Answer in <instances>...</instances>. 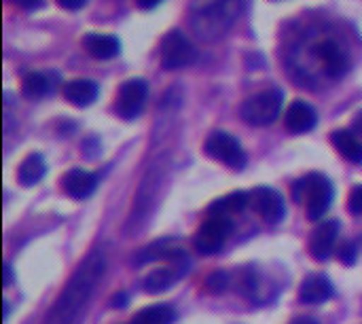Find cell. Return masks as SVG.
Instances as JSON below:
<instances>
[{
	"label": "cell",
	"mask_w": 362,
	"mask_h": 324,
	"mask_svg": "<svg viewBox=\"0 0 362 324\" xmlns=\"http://www.w3.org/2000/svg\"><path fill=\"white\" fill-rule=\"evenodd\" d=\"M106 270V259L102 253H91L83 265L76 270V274L70 278L62 295L57 297L55 306L47 314L45 324H78L83 320V314L87 310V303L104 276Z\"/></svg>",
	"instance_id": "6da1fadb"
},
{
	"label": "cell",
	"mask_w": 362,
	"mask_h": 324,
	"mask_svg": "<svg viewBox=\"0 0 362 324\" xmlns=\"http://www.w3.org/2000/svg\"><path fill=\"white\" fill-rule=\"evenodd\" d=\"M238 0H193V23L199 36L223 32L240 13Z\"/></svg>",
	"instance_id": "7a4b0ae2"
},
{
	"label": "cell",
	"mask_w": 362,
	"mask_h": 324,
	"mask_svg": "<svg viewBox=\"0 0 362 324\" xmlns=\"http://www.w3.org/2000/svg\"><path fill=\"white\" fill-rule=\"evenodd\" d=\"M295 199L305 204L308 216L312 221H320L333 202V185L322 174H308L295 185Z\"/></svg>",
	"instance_id": "3957f363"
},
{
	"label": "cell",
	"mask_w": 362,
	"mask_h": 324,
	"mask_svg": "<svg viewBox=\"0 0 362 324\" xmlns=\"http://www.w3.org/2000/svg\"><path fill=\"white\" fill-rule=\"evenodd\" d=\"M282 102H284V96L280 89H265V91H259V93L250 96L248 100H244L240 112L248 125L263 127L278 119V115L282 110Z\"/></svg>",
	"instance_id": "277c9868"
},
{
	"label": "cell",
	"mask_w": 362,
	"mask_h": 324,
	"mask_svg": "<svg viewBox=\"0 0 362 324\" xmlns=\"http://www.w3.org/2000/svg\"><path fill=\"white\" fill-rule=\"evenodd\" d=\"M195 59H197V49L180 30H172L163 36L161 66L165 70H180L185 66H191Z\"/></svg>",
	"instance_id": "5b68a950"
},
{
	"label": "cell",
	"mask_w": 362,
	"mask_h": 324,
	"mask_svg": "<svg viewBox=\"0 0 362 324\" xmlns=\"http://www.w3.org/2000/svg\"><path fill=\"white\" fill-rule=\"evenodd\" d=\"M233 231V221L227 216H210L195 233L193 246L202 255H216Z\"/></svg>",
	"instance_id": "8992f818"
},
{
	"label": "cell",
	"mask_w": 362,
	"mask_h": 324,
	"mask_svg": "<svg viewBox=\"0 0 362 324\" xmlns=\"http://www.w3.org/2000/svg\"><path fill=\"white\" fill-rule=\"evenodd\" d=\"M206 153L212 159L223 161L233 170H242L246 166V155L240 142L227 132H212L206 140Z\"/></svg>",
	"instance_id": "52a82bcc"
},
{
	"label": "cell",
	"mask_w": 362,
	"mask_h": 324,
	"mask_svg": "<svg viewBox=\"0 0 362 324\" xmlns=\"http://www.w3.org/2000/svg\"><path fill=\"white\" fill-rule=\"evenodd\" d=\"M146 98H148V85H146V81H142V79H129V81H125L119 87L115 108H117L119 117H123V119L129 121V119H136L142 112V108L146 104Z\"/></svg>",
	"instance_id": "ba28073f"
},
{
	"label": "cell",
	"mask_w": 362,
	"mask_h": 324,
	"mask_svg": "<svg viewBox=\"0 0 362 324\" xmlns=\"http://www.w3.org/2000/svg\"><path fill=\"white\" fill-rule=\"evenodd\" d=\"M187 272H189V259H187V255H185V253H180L178 257L170 259V265H165V267H159V270L151 272V274L144 278L142 287H144V291H146V293H151V295H159V293L168 291L170 287H174V284H176L185 274H187Z\"/></svg>",
	"instance_id": "9c48e42d"
},
{
	"label": "cell",
	"mask_w": 362,
	"mask_h": 324,
	"mask_svg": "<svg viewBox=\"0 0 362 324\" xmlns=\"http://www.w3.org/2000/svg\"><path fill=\"white\" fill-rule=\"evenodd\" d=\"M250 204L257 214H261L267 223H280L286 214V204L284 197L269 187H257L250 193Z\"/></svg>",
	"instance_id": "30bf717a"
},
{
	"label": "cell",
	"mask_w": 362,
	"mask_h": 324,
	"mask_svg": "<svg viewBox=\"0 0 362 324\" xmlns=\"http://www.w3.org/2000/svg\"><path fill=\"white\" fill-rule=\"evenodd\" d=\"M316 57L322 62L329 76H341L350 68L348 53L335 40H322L320 45H316Z\"/></svg>",
	"instance_id": "8fae6325"
},
{
	"label": "cell",
	"mask_w": 362,
	"mask_h": 324,
	"mask_svg": "<svg viewBox=\"0 0 362 324\" xmlns=\"http://www.w3.org/2000/svg\"><path fill=\"white\" fill-rule=\"evenodd\" d=\"M339 233V223L337 221H327L322 223L310 238V253L316 261H327L333 255L335 242Z\"/></svg>",
	"instance_id": "7c38bea8"
},
{
	"label": "cell",
	"mask_w": 362,
	"mask_h": 324,
	"mask_svg": "<svg viewBox=\"0 0 362 324\" xmlns=\"http://www.w3.org/2000/svg\"><path fill=\"white\" fill-rule=\"evenodd\" d=\"M316 110L308 104V102H303V100H295L291 106H288V110H286V129L288 132H293V134H305V132H310V129H314L316 127Z\"/></svg>",
	"instance_id": "4fadbf2b"
},
{
	"label": "cell",
	"mask_w": 362,
	"mask_h": 324,
	"mask_svg": "<svg viewBox=\"0 0 362 324\" xmlns=\"http://www.w3.org/2000/svg\"><path fill=\"white\" fill-rule=\"evenodd\" d=\"M64 191L72 197V199H85L89 197L95 187H98V176L87 172V170H81V168H74L70 170L66 176H64Z\"/></svg>",
	"instance_id": "5bb4252c"
},
{
	"label": "cell",
	"mask_w": 362,
	"mask_h": 324,
	"mask_svg": "<svg viewBox=\"0 0 362 324\" xmlns=\"http://www.w3.org/2000/svg\"><path fill=\"white\" fill-rule=\"evenodd\" d=\"M331 297H333V284L322 274H314V276L305 278L301 289H299V299L303 303L316 306V303H325Z\"/></svg>",
	"instance_id": "9a60e30c"
},
{
	"label": "cell",
	"mask_w": 362,
	"mask_h": 324,
	"mask_svg": "<svg viewBox=\"0 0 362 324\" xmlns=\"http://www.w3.org/2000/svg\"><path fill=\"white\" fill-rule=\"evenodd\" d=\"M83 47L95 59H112L121 51V42L112 34H85Z\"/></svg>",
	"instance_id": "2e32d148"
},
{
	"label": "cell",
	"mask_w": 362,
	"mask_h": 324,
	"mask_svg": "<svg viewBox=\"0 0 362 324\" xmlns=\"http://www.w3.org/2000/svg\"><path fill=\"white\" fill-rule=\"evenodd\" d=\"M98 85L89 79H74V81H68V85L64 87V98L74 104V106H89L95 102L98 98Z\"/></svg>",
	"instance_id": "e0dca14e"
},
{
	"label": "cell",
	"mask_w": 362,
	"mask_h": 324,
	"mask_svg": "<svg viewBox=\"0 0 362 324\" xmlns=\"http://www.w3.org/2000/svg\"><path fill=\"white\" fill-rule=\"evenodd\" d=\"M57 87V74L55 72H30L23 76L21 91L28 98H42L51 93Z\"/></svg>",
	"instance_id": "ac0fdd59"
},
{
	"label": "cell",
	"mask_w": 362,
	"mask_h": 324,
	"mask_svg": "<svg viewBox=\"0 0 362 324\" xmlns=\"http://www.w3.org/2000/svg\"><path fill=\"white\" fill-rule=\"evenodd\" d=\"M331 142L339 151V155H344L348 161L362 163V142L354 132H350V129H337V132L331 134Z\"/></svg>",
	"instance_id": "d6986e66"
},
{
	"label": "cell",
	"mask_w": 362,
	"mask_h": 324,
	"mask_svg": "<svg viewBox=\"0 0 362 324\" xmlns=\"http://www.w3.org/2000/svg\"><path fill=\"white\" fill-rule=\"evenodd\" d=\"M45 172H47V163H45L42 155L30 153V155L19 163L17 180H19L23 187H32V185L40 183V178L45 176Z\"/></svg>",
	"instance_id": "ffe728a7"
},
{
	"label": "cell",
	"mask_w": 362,
	"mask_h": 324,
	"mask_svg": "<svg viewBox=\"0 0 362 324\" xmlns=\"http://www.w3.org/2000/svg\"><path fill=\"white\" fill-rule=\"evenodd\" d=\"M248 202H250V195H248V193L235 191V193H231V195H227V197L216 199V202L210 206L208 212H210V216H227V219H231V214L242 212V210L248 206Z\"/></svg>",
	"instance_id": "44dd1931"
},
{
	"label": "cell",
	"mask_w": 362,
	"mask_h": 324,
	"mask_svg": "<svg viewBox=\"0 0 362 324\" xmlns=\"http://www.w3.org/2000/svg\"><path fill=\"white\" fill-rule=\"evenodd\" d=\"M174 244H176V240H157L155 244L140 250V255L136 257V263H153L159 259H174L182 253L180 248H174Z\"/></svg>",
	"instance_id": "7402d4cb"
},
{
	"label": "cell",
	"mask_w": 362,
	"mask_h": 324,
	"mask_svg": "<svg viewBox=\"0 0 362 324\" xmlns=\"http://www.w3.org/2000/svg\"><path fill=\"white\" fill-rule=\"evenodd\" d=\"M176 320V312L170 306H151L136 314L129 324H172Z\"/></svg>",
	"instance_id": "603a6c76"
},
{
	"label": "cell",
	"mask_w": 362,
	"mask_h": 324,
	"mask_svg": "<svg viewBox=\"0 0 362 324\" xmlns=\"http://www.w3.org/2000/svg\"><path fill=\"white\" fill-rule=\"evenodd\" d=\"M208 291L210 293H223V291H227V287L231 284V280H229V274L227 272H216V274H212L210 278H208Z\"/></svg>",
	"instance_id": "cb8c5ba5"
},
{
	"label": "cell",
	"mask_w": 362,
	"mask_h": 324,
	"mask_svg": "<svg viewBox=\"0 0 362 324\" xmlns=\"http://www.w3.org/2000/svg\"><path fill=\"white\" fill-rule=\"evenodd\" d=\"M348 208H350V212H352V214H356V216H362V185L354 187V189L350 191Z\"/></svg>",
	"instance_id": "d4e9b609"
},
{
	"label": "cell",
	"mask_w": 362,
	"mask_h": 324,
	"mask_svg": "<svg viewBox=\"0 0 362 324\" xmlns=\"http://www.w3.org/2000/svg\"><path fill=\"white\" fill-rule=\"evenodd\" d=\"M339 259H341L346 265H352V263L356 261V248H354L352 242H344V244L339 246Z\"/></svg>",
	"instance_id": "484cf974"
},
{
	"label": "cell",
	"mask_w": 362,
	"mask_h": 324,
	"mask_svg": "<svg viewBox=\"0 0 362 324\" xmlns=\"http://www.w3.org/2000/svg\"><path fill=\"white\" fill-rule=\"evenodd\" d=\"M57 4L62 8H68V11H78L87 4V0H57Z\"/></svg>",
	"instance_id": "4316f807"
},
{
	"label": "cell",
	"mask_w": 362,
	"mask_h": 324,
	"mask_svg": "<svg viewBox=\"0 0 362 324\" xmlns=\"http://www.w3.org/2000/svg\"><path fill=\"white\" fill-rule=\"evenodd\" d=\"M17 6H21V8H28V11H34V8H40L45 2L42 0H13Z\"/></svg>",
	"instance_id": "83f0119b"
},
{
	"label": "cell",
	"mask_w": 362,
	"mask_h": 324,
	"mask_svg": "<svg viewBox=\"0 0 362 324\" xmlns=\"http://www.w3.org/2000/svg\"><path fill=\"white\" fill-rule=\"evenodd\" d=\"M136 2V6L138 8H142V11H151V8H155L159 2H163V0H134Z\"/></svg>",
	"instance_id": "f1b7e54d"
},
{
	"label": "cell",
	"mask_w": 362,
	"mask_h": 324,
	"mask_svg": "<svg viewBox=\"0 0 362 324\" xmlns=\"http://www.w3.org/2000/svg\"><path fill=\"white\" fill-rule=\"evenodd\" d=\"M127 306V295H117L115 299H112V308H125Z\"/></svg>",
	"instance_id": "f546056e"
},
{
	"label": "cell",
	"mask_w": 362,
	"mask_h": 324,
	"mask_svg": "<svg viewBox=\"0 0 362 324\" xmlns=\"http://www.w3.org/2000/svg\"><path fill=\"white\" fill-rule=\"evenodd\" d=\"M352 127H354V132H356V136L361 134L362 136V110L352 119Z\"/></svg>",
	"instance_id": "4dcf8cb0"
},
{
	"label": "cell",
	"mask_w": 362,
	"mask_h": 324,
	"mask_svg": "<svg viewBox=\"0 0 362 324\" xmlns=\"http://www.w3.org/2000/svg\"><path fill=\"white\" fill-rule=\"evenodd\" d=\"M11 280H13V270L11 265H4V287H11Z\"/></svg>",
	"instance_id": "1f68e13d"
},
{
	"label": "cell",
	"mask_w": 362,
	"mask_h": 324,
	"mask_svg": "<svg viewBox=\"0 0 362 324\" xmlns=\"http://www.w3.org/2000/svg\"><path fill=\"white\" fill-rule=\"evenodd\" d=\"M291 324H318L314 318H308V316H299V318H295Z\"/></svg>",
	"instance_id": "d6a6232c"
},
{
	"label": "cell",
	"mask_w": 362,
	"mask_h": 324,
	"mask_svg": "<svg viewBox=\"0 0 362 324\" xmlns=\"http://www.w3.org/2000/svg\"><path fill=\"white\" fill-rule=\"evenodd\" d=\"M4 318H8V303L4 301Z\"/></svg>",
	"instance_id": "836d02e7"
}]
</instances>
